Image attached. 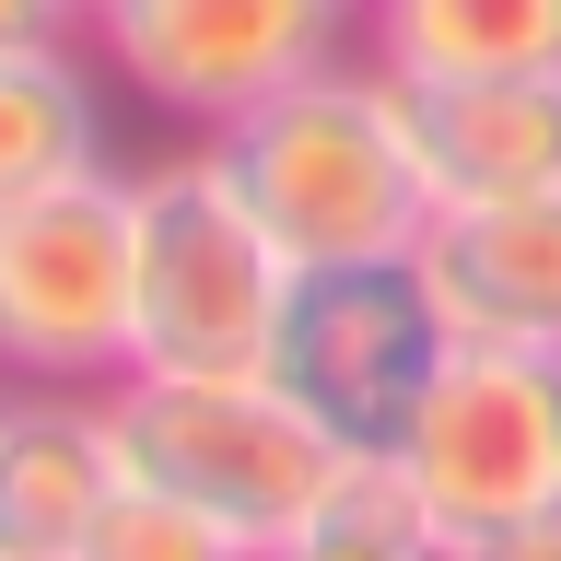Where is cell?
<instances>
[{
  "label": "cell",
  "instance_id": "8fae6325",
  "mask_svg": "<svg viewBox=\"0 0 561 561\" xmlns=\"http://www.w3.org/2000/svg\"><path fill=\"white\" fill-rule=\"evenodd\" d=\"M398 82H468V70H561V0H375L363 12Z\"/></svg>",
  "mask_w": 561,
  "mask_h": 561
},
{
  "label": "cell",
  "instance_id": "52a82bcc",
  "mask_svg": "<svg viewBox=\"0 0 561 561\" xmlns=\"http://www.w3.org/2000/svg\"><path fill=\"white\" fill-rule=\"evenodd\" d=\"M94 59L140 105H164L187 129H222L280 82L363 47V0H94Z\"/></svg>",
  "mask_w": 561,
  "mask_h": 561
},
{
  "label": "cell",
  "instance_id": "9c48e42d",
  "mask_svg": "<svg viewBox=\"0 0 561 561\" xmlns=\"http://www.w3.org/2000/svg\"><path fill=\"white\" fill-rule=\"evenodd\" d=\"M410 257H421V280H433V305H445L456 340L561 351V187L433 210V234Z\"/></svg>",
  "mask_w": 561,
  "mask_h": 561
},
{
  "label": "cell",
  "instance_id": "5b68a950",
  "mask_svg": "<svg viewBox=\"0 0 561 561\" xmlns=\"http://www.w3.org/2000/svg\"><path fill=\"white\" fill-rule=\"evenodd\" d=\"M0 375L117 386L129 375V175H59L0 199Z\"/></svg>",
  "mask_w": 561,
  "mask_h": 561
},
{
  "label": "cell",
  "instance_id": "e0dca14e",
  "mask_svg": "<svg viewBox=\"0 0 561 561\" xmlns=\"http://www.w3.org/2000/svg\"><path fill=\"white\" fill-rule=\"evenodd\" d=\"M82 24H94V0H82Z\"/></svg>",
  "mask_w": 561,
  "mask_h": 561
},
{
  "label": "cell",
  "instance_id": "7a4b0ae2",
  "mask_svg": "<svg viewBox=\"0 0 561 561\" xmlns=\"http://www.w3.org/2000/svg\"><path fill=\"white\" fill-rule=\"evenodd\" d=\"M293 257L234 199L222 152H164L129 175V363L140 375H270Z\"/></svg>",
  "mask_w": 561,
  "mask_h": 561
},
{
  "label": "cell",
  "instance_id": "7c38bea8",
  "mask_svg": "<svg viewBox=\"0 0 561 561\" xmlns=\"http://www.w3.org/2000/svg\"><path fill=\"white\" fill-rule=\"evenodd\" d=\"M105 164V94L82 70V35L59 47H0V199L59 187Z\"/></svg>",
  "mask_w": 561,
  "mask_h": 561
},
{
  "label": "cell",
  "instance_id": "2e32d148",
  "mask_svg": "<svg viewBox=\"0 0 561 561\" xmlns=\"http://www.w3.org/2000/svg\"><path fill=\"white\" fill-rule=\"evenodd\" d=\"M82 35V0H0V47H59Z\"/></svg>",
  "mask_w": 561,
  "mask_h": 561
},
{
  "label": "cell",
  "instance_id": "9a60e30c",
  "mask_svg": "<svg viewBox=\"0 0 561 561\" xmlns=\"http://www.w3.org/2000/svg\"><path fill=\"white\" fill-rule=\"evenodd\" d=\"M257 561H433L421 538H328V526H293L280 550H257Z\"/></svg>",
  "mask_w": 561,
  "mask_h": 561
},
{
  "label": "cell",
  "instance_id": "6da1fadb",
  "mask_svg": "<svg viewBox=\"0 0 561 561\" xmlns=\"http://www.w3.org/2000/svg\"><path fill=\"white\" fill-rule=\"evenodd\" d=\"M234 175V199L270 222L293 270H340V257H410L433 234V187L410 152V105L375 47L280 82L270 105H245L222 129H199Z\"/></svg>",
  "mask_w": 561,
  "mask_h": 561
},
{
  "label": "cell",
  "instance_id": "277c9868",
  "mask_svg": "<svg viewBox=\"0 0 561 561\" xmlns=\"http://www.w3.org/2000/svg\"><path fill=\"white\" fill-rule=\"evenodd\" d=\"M445 305L421 257H340V270H293L270 328V386L351 456H398V433L421 421L433 375H445Z\"/></svg>",
  "mask_w": 561,
  "mask_h": 561
},
{
  "label": "cell",
  "instance_id": "5bb4252c",
  "mask_svg": "<svg viewBox=\"0 0 561 561\" xmlns=\"http://www.w3.org/2000/svg\"><path fill=\"white\" fill-rule=\"evenodd\" d=\"M433 561H561V515H538V526H480V538H445Z\"/></svg>",
  "mask_w": 561,
  "mask_h": 561
},
{
  "label": "cell",
  "instance_id": "30bf717a",
  "mask_svg": "<svg viewBox=\"0 0 561 561\" xmlns=\"http://www.w3.org/2000/svg\"><path fill=\"white\" fill-rule=\"evenodd\" d=\"M410 152L433 210L538 199L561 187V70H468V82H398Z\"/></svg>",
  "mask_w": 561,
  "mask_h": 561
},
{
  "label": "cell",
  "instance_id": "ba28073f",
  "mask_svg": "<svg viewBox=\"0 0 561 561\" xmlns=\"http://www.w3.org/2000/svg\"><path fill=\"white\" fill-rule=\"evenodd\" d=\"M129 491L105 386H0V561H70Z\"/></svg>",
  "mask_w": 561,
  "mask_h": 561
},
{
  "label": "cell",
  "instance_id": "4fadbf2b",
  "mask_svg": "<svg viewBox=\"0 0 561 561\" xmlns=\"http://www.w3.org/2000/svg\"><path fill=\"white\" fill-rule=\"evenodd\" d=\"M70 561H257V550H245L234 526H210V515H187V503H164V491L129 480V491L94 515V538H82Z\"/></svg>",
  "mask_w": 561,
  "mask_h": 561
},
{
  "label": "cell",
  "instance_id": "ac0fdd59",
  "mask_svg": "<svg viewBox=\"0 0 561 561\" xmlns=\"http://www.w3.org/2000/svg\"><path fill=\"white\" fill-rule=\"evenodd\" d=\"M363 12H375V0H363Z\"/></svg>",
  "mask_w": 561,
  "mask_h": 561
},
{
  "label": "cell",
  "instance_id": "8992f818",
  "mask_svg": "<svg viewBox=\"0 0 561 561\" xmlns=\"http://www.w3.org/2000/svg\"><path fill=\"white\" fill-rule=\"evenodd\" d=\"M398 468L433 503V538L561 515V351L456 340L421 421L398 433Z\"/></svg>",
  "mask_w": 561,
  "mask_h": 561
},
{
  "label": "cell",
  "instance_id": "3957f363",
  "mask_svg": "<svg viewBox=\"0 0 561 561\" xmlns=\"http://www.w3.org/2000/svg\"><path fill=\"white\" fill-rule=\"evenodd\" d=\"M105 421H117V456H129L140 491H164L187 515L234 526L245 550H280L293 526L316 515V491L351 445H328L270 375H117L105 386Z\"/></svg>",
  "mask_w": 561,
  "mask_h": 561
}]
</instances>
